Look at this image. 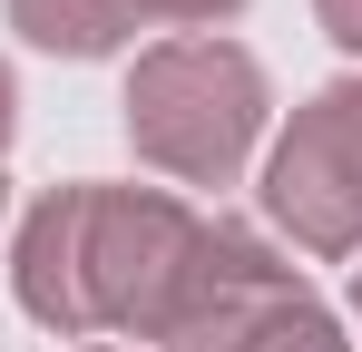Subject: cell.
Masks as SVG:
<instances>
[{
    "mask_svg": "<svg viewBox=\"0 0 362 352\" xmlns=\"http://www.w3.org/2000/svg\"><path fill=\"white\" fill-rule=\"evenodd\" d=\"M284 293H303V284L245 225H196V254H186L177 293H167L157 343L167 352H235V333L264 313V303H284Z\"/></svg>",
    "mask_w": 362,
    "mask_h": 352,
    "instance_id": "277c9868",
    "label": "cell"
},
{
    "mask_svg": "<svg viewBox=\"0 0 362 352\" xmlns=\"http://www.w3.org/2000/svg\"><path fill=\"white\" fill-rule=\"evenodd\" d=\"M127 10H137V20H186V30H196V20H235L245 0H127Z\"/></svg>",
    "mask_w": 362,
    "mask_h": 352,
    "instance_id": "52a82bcc",
    "label": "cell"
},
{
    "mask_svg": "<svg viewBox=\"0 0 362 352\" xmlns=\"http://www.w3.org/2000/svg\"><path fill=\"white\" fill-rule=\"evenodd\" d=\"M264 216L303 254H353L362 245V78L294 108L274 167H264Z\"/></svg>",
    "mask_w": 362,
    "mask_h": 352,
    "instance_id": "3957f363",
    "label": "cell"
},
{
    "mask_svg": "<svg viewBox=\"0 0 362 352\" xmlns=\"http://www.w3.org/2000/svg\"><path fill=\"white\" fill-rule=\"evenodd\" d=\"M10 108H20V98H10V69H0V147H10Z\"/></svg>",
    "mask_w": 362,
    "mask_h": 352,
    "instance_id": "9c48e42d",
    "label": "cell"
},
{
    "mask_svg": "<svg viewBox=\"0 0 362 352\" xmlns=\"http://www.w3.org/2000/svg\"><path fill=\"white\" fill-rule=\"evenodd\" d=\"M323 10V30H333V49H362V0H313Z\"/></svg>",
    "mask_w": 362,
    "mask_h": 352,
    "instance_id": "ba28073f",
    "label": "cell"
},
{
    "mask_svg": "<svg viewBox=\"0 0 362 352\" xmlns=\"http://www.w3.org/2000/svg\"><path fill=\"white\" fill-rule=\"evenodd\" d=\"M235 352H343V333H333V313L313 293H284V303H264L235 333Z\"/></svg>",
    "mask_w": 362,
    "mask_h": 352,
    "instance_id": "8992f818",
    "label": "cell"
},
{
    "mask_svg": "<svg viewBox=\"0 0 362 352\" xmlns=\"http://www.w3.org/2000/svg\"><path fill=\"white\" fill-rule=\"evenodd\" d=\"M353 313H362V284H353Z\"/></svg>",
    "mask_w": 362,
    "mask_h": 352,
    "instance_id": "30bf717a",
    "label": "cell"
},
{
    "mask_svg": "<svg viewBox=\"0 0 362 352\" xmlns=\"http://www.w3.org/2000/svg\"><path fill=\"white\" fill-rule=\"evenodd\" d=\"M10 30L30 49H59V59H108L137 30L127 0H10Z\"/></svg>",
    "mask_w": 362,
    "mask_h": 352,
    "instance_id": "5b68a950",
    "label": "cell"
},
{
    "mask_svg": "<svg viewBox=\"0 0 362 352\" xmlns=\"http://www.w3.org/2000/svg\"><path fill=\"white\" fill-rule=\"evenodd\" d=\"M196 225L157 186H59L20 225V303L49 333H137L157 343Z\"/></svg>",
    "mask_w": 362,
    "mask_h": 352,
    "instance_id": "6da1fadb",
    "label": "cell"
},
{
    "mask_svg": "<svg viewBox=\"0 0 362 352\" xmlns=\"http://www.w3.org/2000/svg\"><path fill=\"white\" fill-rule=\"evenodd\" d=\"M264 127V69L235 40H167L127 78V137L177 186H226Z\"/></svg>",
    "mask_w": 362,
    "mask_h": 352,
    "instance_id": "7a4b0ae2",
    "label": "cell"
}]
</instances>
